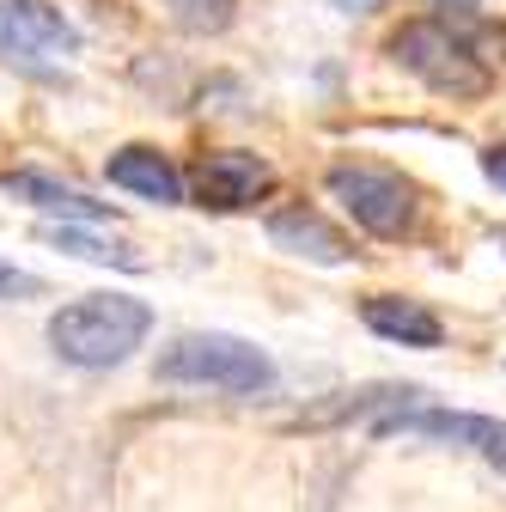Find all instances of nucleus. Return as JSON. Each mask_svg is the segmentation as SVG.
<instances>
[{
    "label": "nucleus",
    "mask_w": 506,
    "mask_h": 512,
    "mask_svg": "<svg viewBox=\"0 0 506 512\" xmlns=\"http://www.w3.org/2000/svg\"><path fill=\"white\" fill-rule=\"evenodd\" d=\"M153 330V305L135 299V293H86L74 305H61L49 317V348L68 360V366H86V372H104V366H122Z\"/></svg>",
    "instance_id": "f257e3e1"
},
{
    "label": "nucleus",
    "mask_w": 506,
    "mask_h": 512,
    "mask_svg": "<svg viewBox=\"0 0 506 512\" xmlns=\"http://www.w3.org/2000/svg\"><path fill=\"white\" fill-rule=\"evenodd\" d=\"M159 378L165 384H214V391H232V397H269L275 384H281L275 360L257 342L226 336V330H189V336H177L159 354Z\"/></svg>",
    "instance_id": "f03ea898"
},
{
    "label": "nucleus",
    "mask_w": 506,
    "mask_h": 512,
    "mask_svg": "<svg viewBox=\"0 0 506 512\" xmlns=\"http://www.w3.org/2000/svg\"><path fill=\"white\" fill-rule=\"evenodd\" d=\"M391 55H397V68H409L439 98H482L488 92V61L470 49V37H458L439 19H409L391 37Z\"/></svg>",
    "instance_id": "7ed1b4c3"
},
{
    "label": "nucleus",
    "mask_w": 506,
    "mask_h": 512,
    "mask_svg": "<svg viewBox=\"0 0 506 512\" xmlns=\"http://www.w3.org/2000/svg\"><path fill=\"white\" fill-rule=\"evenodd\" d=\"M330 196L354 214V226H366L372 238H409L421 220V196L415 183L391 165H366V159H342L330 165Z\"/></svg>",
    "instance_id": "20e7f679"
},
{
    "label": "nucleus",
    "mask_w": 506,
    "mask_h": 512,
    "mask_svg": "<svg viewBox=\"0 0 506 512\" xmlns=\"http://www.w3.org/2000/svg\"><path fill=\"white\" fill-rule=\"evenodd\" d=\"M0 55L25 74H49L68 55H80V31L49 0H0Z\"/></svg>",
    "instance_id": "39448f33"
},
{
    "label": "nucleus",
    "mask_w": 506,
    "mask_h": 512,
    "mask_svg": "<svg viewBox=\"0 0 506 512\" xmlns=\"http://www.w3.org/2000/svg\"><path fill=\"white\" fill-rule=\"evenodd\" d=\"M189 189H196V208H214V214H232V208H250L275 189V165L263 153H244V147H220V153H202L196 171H189Z\"/></svg>",
    "instance_id": "423d86ee"
},
{
    "label": "nucleus",
    "mask_w": 506,
    "mask_h": 512,
    "mask_svg": "<svg viewBox=\"0 0 506 512\" xmlns=\"http://www.w3.org/2000/svg\"><path fill=\"white\" fill-rule=\"evenodd\" d=\"M378 439H397V433H415V439H439V445H470V452H488L506 464V421L494 415H464V409H397L372 427Z\"/></svg>",
    "instance_id": "0eeeda50"
},
{
    "label": "nucleus",
    "mask_w": 506,
    "mask_h": 512,
    "mask_svg": "<svg viewBox=\"0 0 506 512\" xmlns=\"http://www.w3.org/2000/svg\"><path fill=\"white\" fill-rule=\"evenodd\" d=\"M269 238L287 250V256H305V263H348L354 244L336 220H324L318 208H281L269 214Z\"/></svg>",
    "instance_id": "6e6552de"
},
{
    "label": "nucleus",
    "mask_w": 506,
    "mask_h": 512,
    "mask_svg": "<svg viewBox=\"0 0 506 512\" xmlns=\"http://www.w3.org/2000/svg\"><path fill=\"white\" fill-rule=\"evenodd\" d=\"M360 317H366L372 336L403 342V348H439V342H446V324H439L421 299H403V293H372L360 305Z\"/></svg>",
    "instance_id": "1a4fd4ad"
},
{
    "label": "nucleus",
    "mask_w": 506,
    "mask_h": 512,
    "mask_svg": "<svg viewBox=\"0 0 506 512\" xmlns=\"http://www.w3.org/2000/svg\"><path fill=\"white\" fill-rule=\"evenodd\" d=\"M104 177H110L116 189H129V196L159 202V208H177V202H183V171H177L159 147H122V153H110Z\"/></svg>",
    "instance_id": "9d476101"
},
{
    "label": "nucleus",
    "mask_w": 506,
    "mask_h": 512,
    "mask_svg": "<svg viewBox=\"0 0 506 512\" xmlns=\"http://www.w3.org/2000/svg\"><path fill=\"white\" fill-rule=\"evenodd\" d=\"M7 196H13V202H31V208H43V214H61V226H86V220H110V214H116L110 202H92L86 189L55 183V177H43V171H7Z\"/></svg>",
    "instance_id": "9b49d317"
},
{
    "label": "nucleus",
    "mask_w": 506,
    "mask_h": 512,
    "mask_svg": "<svg viewBox=\"0 0 506 512\" xmlns=\"http://www.w3.org/2000/svg\"><path fill=\"white\" fill-rule=\"evenodd\" d=\"M43 238H49L55 250L80 256V263H110V269H129V275L147 269V256H135L129 244H110V238H98V232H86V226H43Z\"/></svg>",
    "instance_id": "f8f14e48"
},
{
    "label": "nucleus",
    "mask_w": 506,
    "mask_h": 512,
    "mask_svg": "<svg viewBox=\"0 0 506 512\" xmlns=\"http://www.w3.org/2000/svg\"><path fill=\"white\" fill-rule=\"evenodd\" d=\"M165 7H171V19H177L183 31L208 37V31H226V25H232V7H238V0H165Z\"/></svg>",
    "instance_id": "ddd939ff"
},
{
    "label": "nucleus",
    "mask_w": 506,
    "mask_h": 512,
    "mask_svg": "<svg viewBox=\"0 0 506 512\" xmlns=\"http://www.w3.org/2000/svg\"><path fill=\"white\" fill-rule=\"evenodd\" d=\"M43 281L31 269H13V263H0V299H37Z\"/></svg>",
    "instance_id": "4468645a"
},
{
    "label": "nucleus",
    "mask_w": 506,
    "mask_h": 512,
    "mask_svg": "<svg viewBox=\"0 0 506 512\" xmlns=\"http://www.w3.org/2000/svg\"><path fill=\"white\" fill-rule=\"evenodd\" d=\"M482 171H488V183L506 189V147H488V153H482Z\"/></svg>",
    "instance_id": "2eb2a0df"
},
{
    "label": "nucleus",
    "mask_w": 506,
    "mask_h": 512,
    "mask_svg": "<svg viewBox=\"0 0 506 512\" xmlns=\"http://www.w3.org/2000/svg\"><path fill=\"white\" fill-rule=\"evenodd\" d=\"M330 7H342V13H378L385 0H330Z\"/></svg>",
    "instance_id": "dca6fc26"
}]
</instances>
